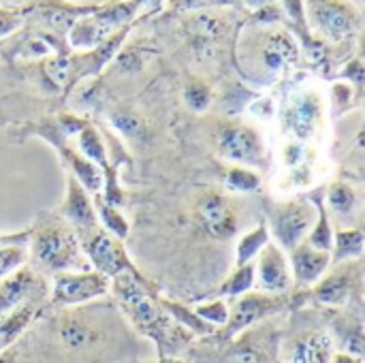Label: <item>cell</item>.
Instances as JSON below:
<instances>
[{"mask_svg":"<svg viewBox=\"0 0 365 363\" xmlns=\"http://www.w3.org/2000/svg\"><path fill=\"white\" fill-rule=\"evenodd\" d=\"M331 363H364V359L353 353H334Z\"/></svg>","mask_w":365,"mask_h":363,"instance_id":"obj_36","label":"cell"},{"mask_svg":"<svg viewBox=\"0 0 365 363\" xmlns=\"http://www.w3.org/2000/svg\"><path fill=\"white\" fill-rule=\"evenodd\" d=\"M255 276H259V287L269 295L287 293L293 285L289 259L284 257V250L272 242L259 252V265L255 267Z\"/></svg>","mask_w":365,"mask_h":363,"instance_id":"obj_13","label":"cell"},{"mask_svg":"<svg viewBox=\"0 0 365 363\" xmlns=\"http://www.w3.org/2000/svg\"><path fill=\"white\" fill-rule=\"evenodd\" d=\"M299 58V45L287 30H267L259 41V66L267 75H280L289 71Z\"/></svg>","mask_w":365,"mask_h":363,"instance_id":"obj_12","label":"cell"},{"mask_svg":"<svg viewBox=\"0 0 365 363\" xmlns=\"http://www.w3.org/2000/svg\"><path fill=\"white\" fill-rule=\"evenodd\" d=\"M197 216L205 231L218 240H229L240 229V216L235 205L220 193H203L197 199Z\"/></svg>","mask_w":365,"mask_h":363,"instance_id":"obj_11","label":"cell"},{"mask_svg":"<svg viewBox=\"0 0 365 363\" xmlns=\"http://www.w3.org/2000/svg\"><path fill=\"white\" fill-rule=\"evenodd\" d=\"M79 237H81V248L86 252V257L90 259V263L94 265V272L103 274V276H118L122 272H128L133 274L135 278H139L141 282H145V278H141L135 267L130 265V261L126 259L124 250L120 248V244L109 235L105 233L103 229L98 227H92V229H86V231H77Z\"/></svg>","mask_w":365,"mask_h":363,"instance_id":"obj_7","label":"cell"},{"mask_svg":"<svg viewBox=\"0 0 365 363\" xmlns=\"http://www.w3.org/2000/svg\"><path fill=\"white\" fill-rule=\"evenodd\" d=\"M109 291V278L88 270V272H58L53 274L51 293H49V306H81L88 302H94Z\"/></svg>","mask_w":365,"mask_h":363,"instance_id":"obj_6","label":"cell"},{"mask_svg":"<svg viewBox=\"0 0 365 363\" xmlns=\"http://www.w3.org/2000/svg\"><path fill=\"white\" fill-rule=\"evenodd\" d=\"M237 0H175L178 11H192L203 6H220V4H235Z\"/></svg>","mask_w":365,"mask_h":363,"instance_id":"obj_34","label":"cell"},{"mask_svg":"<svg viewBox=\"0 0 365 363\" xmlns=\"http://www.w3.org/2000/svg\"><path fill=\"white\" fill-rule=\"evenodd\" d=\"M323 118V103L319 94L304 92L295 96V101L284 109V128L297 137V139H310L314 137L319 124Z\"/></svg>","mask_w":365,"mask_h":363,"instance_id":"obj_14","label":"cell"},{"mask_svg":"<svg viewBox=\"0 0 365 363\" xmlns=\"http://www.w3.org/2000/svg\"><path fill=\"white\" fill-rule=\"evenodd\" d=\"M317 205V212H319V216H317V223H314V227L310 229V233H308V237L304 240L306 244H310L312 248H317V250H325V252H331V246H334V233H331V225H329V220H327V212H325V208H323V201H321V197H317V201H314Z\"/></svg>","mask_w":365,"mask_h":363,"instance_id":"obj_23","label":"cell"},{"mask_svg":"<svg viewBox=\"0 0 365 363\" xmlns=\"http://www.w3.org/2000/svg\"><path fill=\"white\" fill-rule=\"evenodd\" d=\"M17 26H19V17L15 13H4V11L0 13V36L9 34Z\"/></svg>","mask_w":365,"mask_h":363,"instance_id":"obj_35","label":"cell"},{"mask_svg":"<svg viewBox=\"0 0 365 363\" xmlns=\"http://www.w3.org/2000/svg\"><path fill=\"white\" fill-rule=\"evenodd\" d=\"M56 336H58L60 344L71 353H83L92 344H96L101 338L96 327L90 325L83 317H79L75 312L62 315V319L58 321V327H56Z\"/></svg>","mask_w":365,"mask_h":363,"instance_id":"obj_17","label":"cell"},{"mask_svg":"<svg viewBox=\"0 0 365 363\" xmlns=\"http://www.w3.org/2000/svg\"><path fill=\"white\" fill-rule=\"evenodd\" d=\"M331 265V252L317 250L310 244H297L289 255L291 276L299 287H312L319 282Z\"/></svg>","mask_w":365,"mask_h":363,"instance_id":"obj_15","label":"cell"},{"mask_svg":"<svg viewBox=\"0 0 365 363\" xmlns=\"http://www.w3.org/2000/svg\"><path fill=\"white\" fill-rule=\"evenodd\" d=\"M109 289L113 291L118 304L122 306L130 323L143 336L156 342L160 357H175L184 347L192 342L195 336L167 315L148 282H141L133 274L122 272L113 276Z\"/></svg>","mask_w":365,"mask_h":363,"instance_id":"obj_1","label":"cell"},{"mask_svg":"<svg viewBox=\"0 0 365 363\" xmlns=\"http://www.w3.org/2000/svg\"><path fill=\"white\" fill-rule=\"evenodd\" d=\"M269 244V227L267 223H261L257 229H252L250 233H246L240 244H237V261L235 265L242 267L246 263H250L265 246Z\"/></svg>","mask_w":365,"mask_h":363,"instance_id":"obj_20","label":"cell"},{"mask_svg":"<svg viewBox=\"0 0 365 363\" xmlns=\"http://www.w3.org/2000/svg\"><path fill=\"white\" fill-rule=\"evenodd\" d=\"M24 261H26L24 248H0V280L9 276L11 272L19 270Z\"/></svg>","mask_w":365,"mask_h":363,"instance_id":"obj_30","label":"cell"},{"mask_svg":"<svg viewBox=\"0 0 365 363\" xmlns=\"http://www.w3.org/2000/svg\"><path fill=\"white\" fill-rule=\"evenodd\" d=\"M220 156L242 163L246 167H259L265 163V141L261 133L250 124H227L218 133Z\"/></svg>","mask_w":365,"mask_h":363,"instance_id":"obj_8","label":"cell"},{"mask_svg":"<svg viewBox=\"0 0 365 363\" xmlns=\"http://www.w3.org/2000/svg\"><path fill=\"white\" fill-rule=\"evenodd\" d=\"M287 306V297L280 295H269V293H244L235 302L233 310L229 312L227 323L214 332L212 336L220 342H229L244 329H250L255 323L280 312Z\"/></svg>","mask_w":365,"mask_h":363,"instance_id":"obj_5","label":"cell"},{"mask_svg":"<svg viewBox=\"0 0 365 363\" xmlns=\"http://www.w3.org/2000/svg\"><path fill=\"white\" fill-rule=\"evenodd\" d=\"M255 287V265L246 263L242 267H237L218 289L220 297H240L244 293H248Z\"/></svg>","mask_w":365,"mask_h":363,"instance_id":"obj_24","label":"cell"},{"mask_svg":"<svg viewBox=\"0 0 365 363\" xmlns=\"http://www.w3.org/2000/svg\"><path fill=\"white\" fill-rule=\"evenodd\" d=\"M184 101L190 109L195 111H203L207 109L210 101H212V92H210V86L199 81V79H192L186 88H184Z\"/></svg>","mask_w":365,"mask_h":363,"instance_id":"obj_27","label":"cell"},{"mask_svg":"<svg viewBox=\"0 0 365 363\" xmlns=\"http://www.w3.org/2000/svg\"><path fill=\"white\" fill-rule=\"evenodd\" d=\"M101 212H103V218H105V225L118 235V237H124L126 235V231H128V225H126V220H122V216H118L111 208H105V205H101Z\"/></svg>","mask_w":365,"mask_h":363,"instance_id":"obj_32","label":"cell"},{"mask_svg":"<svg viewBox=\"0 0 365 363\" xmlns=\"http://www.w3.org/2000/svg\"><path fill=\"white\" fill-rule=\"evenodd\" d=\"M334 242H336V255H334L331 263L359 259L364 252V233L359 229H342L336 233Z\"/></svg>","mask_w":365,"mask_h":363,"instance_id":"obj_22","label":"cell"},{"mask_svg":"<svg viewBox=\"0 0 365 363\" xmlns=\"http://www.w3.org/2000/svg\"><path fill=\"white\" fill-rule=\"evenodd\" d=\"M282 355V363H331L334 336L321 327H304L287 338Z\"/></svg>","mask_w":365,"mask_h":363,"instance_id":"obj_10","label":"cell"},{"mask_svg":"<svg viewBox=\"0 0 365 363\" xmlns=\"http://www.w3.org/2000/svg\"><path fill=\"white\" fill-rule=\"evenodd\" d=\"M295 150H297V143H291V145H287V154H284V156H289V152H295ZM297 158H299V152H297V154H293V156L287 160V165H295V163H297Z\"/></svg>","mask_w":365,"mask_h":363,"instance_id":"obj_38","label":"cell"},{"mask_svg":"<svg viewBox=\"0 0 365 363\" xmlns=\"http://www.w3.org/2000/svg\"><path fill=\"white\" fill-rule=\"evenodd\" d=\"M60 214L77 229V231H86L96 227V212L94 205L90 203L83 186L71 175L68 178V190H66V199L64 205L60 210Z\"/></svg>","mask_w":365,"mask_h":363,"instance_id":"obj_18","label":"cell"},{"mask_svg":"<svg viewBox=\"0 0 365 363\" xmlns=\"http://www.w3.org/2000/svg\"><path fill=\"white\" fill-rule=\"evenodd\" d=\"M357 287H359V265L346 263L344 267L325 276L312 291V297L323 306H342L351 300Z\"/></svg>","mask_w":365,"mask_h":363,"instance_id":"obj_16","label":"cell"},{"mask_svg":"<svg viewBox=\"0 0 365 363\" xmlns=\"http://www.w3.org/2000/svg\"><path fill=\"white\" fill-rule=\"evenodd\" d=\"M304 11L317 34L331 43L353 39L361 26V15L349 0H304Z\"/></svg>","mask_w":365,"mask_h":363,"instance_id":"obj_3","label":"cell"},{"mask_svg":"<svg viewBox=\"0 0 365 363\" xmlns=\"http://www.w3.org/2000/svg\"><path fill=\"white\" fill-rule=\"evenodd\" d=\"M79 148H81V152H83L88 158H92V160L101 163L103 167H107V160H105V145H103L98 133H96L92 126H83V128H81V133H79Z\"/></svg>","mask_w":365,"mask_h":363,"instance_id":"obj_25","label":"cell"},{"mask_svg":"<svg viewBox=\"0 0 365 363\" xmlns=\"http://www.w3.org/2000/svg\"><path fill=\"white\" fill-rule=\"evenodd\" d=\"M38 315H41V302H30L13 310L11 315L2 317L0 319V351L11 347Z\"/></svg>","mask_w":365,"mask_h":363,"instance_id":"obj_19","label":"cell"},{"mask_svg":"<svg viewBox=\"0 0 365 363\" xmlns=\"http://www.w3.org/2000/svg\"><path fill=\"white\" fill-rule=\"evenodd\" d=\"M111 122H113V126L122 133V135H126V137H141V133H143V120L135 113V111H128V109H120V111H113V116H111Z\"/></svg>","mask_w":365,"mask_h":363,"instance_id":"obj_28","label":"cell"},{"mask_svg":"<svg viewBox=\"0 0 365 363\" xmlns=\"http://www.w3.org/2000/svg\"><path fill=\"white\" fill-rule=\"evenodd\" d=\"M32 259L38 267L47 272H71L75 267H81V272H88V263L81 257V246L66 225L53 223L41 227L32 237Z\"/></svg>","mask_w":365,"mask_h":363,"instance_id":"obj_2","label":"cell"},{"mask_svg":"<svg viewBox=\"0 0 365 363\" xmlns=\"http://www.w3.org/2000/svg\"><path fill=\"white\" fill-rule=\"evenodd\" d=\"M314 223H317V208L302 199L278 203L269 214L272 233L278 242L276 246L289 252L308 237Z\"/></svg>","mask_w":365,"mask_h":363,"instance_id":"obj_4","label":"cell"},{"mask_svg":"<svg viewBox=\"0 0 365 363\" xmlns=\"http://www.w3.org/2000/svg\"><path fill=\"white\" fill-rule=\"evenodd\" d=\"M276 0H246V4L250 6V9H265V6H269V4H274Z\"/></svg>","mask_w":365,"mask_h":363,"instance_id":"obj_37","label":"cell"},{"mask_svg":"<svg viewBox=\"0 0 365 363\" xmlns=\"http://www.w3.org/2000/svg\"><path fill=\"white\" fill-rule=\"evenodd\" d=\"M259 184H261L259 175H257V173H252L250 169H246V167H233V169H229L227 186H229L231 190L252 193V190H257V188H259Z\"/></svg>","mask_w":365,"mask_h":363,"instance_id":"obj_29","label":"cell"},{"mask_svg":"<svg viewBox=\"0 0 365 363\" xmlns=\"http://www.w3.org/2000/svg\"><path fill=\"white\" fill-rule=\"evenodd\" d=\"M47 293L38 272L21 267L0 280V319L30 302H43Z\"/></svg>","mask_w":365,"mask_h":363,"instance_id":"obj_9","label":"cell"},{"mask_svg":"<svg viewBox=\"0 0 365 363\" xmlns=\"http://www.w3.org/2000/svg\"><path fill=\"white\" fill-rule=\"evenodd\" d=\"M287 13L291 15V19L299 26V30L306 34L308 26H306V11H304V0H282Z\"/></svg>","mask_w":365,"mask_h":363,"instance_id":"obj_33","label":"cell"},{"mask_svg":"<svg viewBox=\"0 0 365 363\" xmlns=\"http://www.w3.org/2000/svg\"><path fill=\"white\" fill-rule=\"evenodd\" d=\"M68 73H71V64L66 58L58 56V58H51L49 62H45V75L51 79L53 86L62 88L68 79Z\"/></svg>","mask_w":365,"mask_h":363,"instance_id":"obj_31","label":"cell"},{"mask_svg":"<svg viewBox=\"0 0 365 363\" xmlns=\"http://www.w3.org/2000/svg\"><path fill=\"white\" fill-rule=\"evenodd\" d=\"M272 363H282V362H280V359H274V362H272Z\"/></svg>","mask_w":365,"mask_h":363,"instance_id":"obj_40","label":"cell"},{"mask_svg":"<svg viewBox=\"0 0 365 363\" xmlns=\"http://www.w3.org/2000/svg\"><path fill=\"white\" fill-rule=\"evenodd\" d=\"M327 201L336 216H353L359 205L355 188L346 182H334L327 190Z\"/></svg>","mask_w":365,"mask_h":363,"instance_id":"obj_21","label":"cell"},{"mask_svg":"<svg viewBox=\"0 0 365 363\" xmlns=\"http://www.w3.org/2000/svg\"><path fill=\"white\" fill-rule=\"evenodd\" d=\"M150 363H190V362L178 359V357H158V362H150Z\"/></svg>","mask_w":365,"mask_h":363,"instance_id":"obj_39","label":"cell"},{"mask_svg":"<svg viewBox=\"0 0 365 363\" xmlns=\"http://www.w3.org/2000/svg\"><path fill=\"white\" fill-rule=\"evenodd\" d=\"M192 312H195L201 321H205V323H210V325H214V327H222V325L227 323V319H229V306H227L222 300L201 304V306L192 308Z\"/></svg>","mask_w":365,"mask_h":363,"instance_id":"obj_26","label":"cell"}]
</instances>
